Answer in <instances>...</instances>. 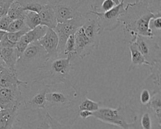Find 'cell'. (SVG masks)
Wrapping results in <instances>:
<instances>
[{
    "mask_svg": "<svg viewBox=\"0 0 161 129\" xmlns=\"http://www.w3.org/2000/svg\"><path fill=\"white\" fill-rule=\"evenodd\" d=\"M125 8V11L119 18L123 25L125 42L128 44L133 42L137 35L154 38L149 26L150 21L161 14L153 13L142 0L128 3Z\"/></svg>",
    "mask_w": 161,
    "mask_h": 129,
    "instance_id": "cell-1",
    "label": "cell"
},
{
    "mask_svg": "<svg viewBox=\"0 0 161 129\" xmlns=\"http://www.w3.org/2000/svg\"><path fill=\"white\" fill-rule=\"evenodd\" d=\"M70 59L68 57L47 58L43 64L37 69L38 75L33 79V82L49 85L64 83L75 87L71 81L74 68Z\"/></svg>",
    "mask_w": 161,
    "mask_h": 129,
    "instance_id": "cell-2",
    "label": "cell"
},
{
    "mask_svg": "<svg viewBox=\"0 0 161 129\" xmlns=\"http://www.w3.org/2000/svg\"><path fill=\"white\" fill-rule=\"evenodd\" d=\"M92 116L107 124L121 128H138V114L129 104L120 103L116 108L99 107L92 112Z\"/></svg>",
    "mask_w": 161,
    "mask_h": 129,
    "instance_id": "cell-3",
    "label": "cell"
},
{
    "mask_svg": "<svg viewBox=\"0 0 161 129\" xmlns=\"http://www.w3.org/2000/svg\"><path fill=\"white\" fill-rule=\"evenodd\" d=\"M45 94L46 108H68L79 96V91L75 87L64 83L47 84Z\"/></svg>",
    "mask_w": 161,
    "mask_h": 129,
    "instance_id": "cell-4",
    "label": "cell"
},
{
    "mask_svg": "<svg viewBox=\"0 0 161 129\" xmlns=\"http://www.w3.org/2000/svg\"><path fill=\"white\" fill-rule=\"evenodd\" d=\"M124 4L125 0H121L118 4L115 5L111 9L104 12H99L98 11V6L91 5L89 11L87 12L96 16L101 33L104 31H111L116 29L121 25L119 18L125 11Z\"/></svg>",
    "mask_w": 161,
    "mask_h": 129,
    "instance_id": "cell-5",
    "label": "cell"
},
{
    "mask_svg": "<svg viewBox=\"0 0 161 129\" xmlns=\"http://www.w3.org/2000/svg\"><path fill=\"white\" fill-rule=\"evenodd\" d=\"M47 59L44 48L38 41L28 44L25 51L18 58L16 69L27 70L30 69H38L42 66Z\"/></svg>",
    "mask_w": 161,
    "mask_h": 129,
    "instance_id": "cell-6",
    "label": "cell"
},
{
    "mask_svg": "<svg viewBox=\"0 0 161 129\" xmlns=\"http://www.w3.org/2000/svg\"><path fill=\"white\" fill-rule=\"evenodd\" d=\"M86 19V15H81L70 19L64 22L57 23L53 30L57 33L58 38V44L57 47L58 57H64L63 52L66 41L69 36L74 34L79 27L82 25Z\"/></svg>",
    "mask_w": 161,
    "mask_h": 129,
    "instance_id": "cell-7",
    "label": "cell"
},
{
    "mask_svg": "<svg viewBox=\"0 0 161 129\" xmlns=\"http://www.w3.org/2000/svg\"><path fill=\"white\" fill-rule=\"evenodd\" d=\"M133 42L149 63L148 67L157 62H161L160 43L154 38L137 35Z\"/></svg>",
    "mask_w": 161,
    "mask_h": 129,
    "instance_id": "cell-8",
    "label": "cell"
},
{
    "mask_svg": "<svg viewBox=\"0 0 161 129\" xmlns=\"http://www.w3.org/2000/svg\"><path fill=\"white\" fill-rule=\"evenodd\" d=\"M52 8L57 23H61L81 15L78 0H47Z\"/></svg>",
    "mask_w": 161,
    "mask_h": 129,
    "instance_id": "cell-9",
    "label": "cell"
},
{
    "mask_svg": "<svg viewBox=\"0 0 161 129\" xmlns=\"http://www.w3.org/2000/svg\"><path fill=\"white\" fill-rule=\"evenodd\" d=\"M21 86L3 87L0 86V108L8 109L20 107L23 101Z\"/></svg>",
    "mask_w": 161,
    "mask_h": 129,
    "instance_id": "cell-10",
    "label": "cell"
},
{
    "mask_svg": "<svg viewBox=\"0 0 161 129\" xmlns=\"http://www.w3.org/2000/svg\"><path fill=\"white\" fill-rule=\"evenodd\" d=\"M40 87L31 93L26 99H23L24 108L23 110L35 111L38 109L46 110L45 94L48 88V85L43 82H39Z\"/></svg>",
    "mask_w": 161,
    "mask_h": 129,
    "instance_id": "cell-11",
    "label": "cell"
},
{
    "mask_svg": "<svg viewBox=\"0 0 161 129\" xmlns=\"http://www.w3.org/2000/svg\"><path fill=\"white\" fill-rule=\"evenodd\" d=\"M84 14L86 15V19L82 26L84 33L97 50L99 45V35L101 33L96 16L88 12H86Z\"/></svg>",
    "mask_w": 161,
    "mask_h": 129,
    "instance_id": "cell-12",
    "label": "cell"
},
{
    "mask_svg": "<svg viewBox=\"0 0 161 129\" xmlns=\"http://www.w3.org/2000/svg\"><path fill=\"white\" fill-rule=\"evenodd\" d=\"M74 38L75 54L80 59H83L96 50L92 42L84 33L82 26L79 27L75 31Z\"/></svg>",
    "mask_w": 161,
    "mask_h": 129,
    "instance_id": "cell-13",
    "label": "cell"
},
{
    "mask_svg": "<svg viewBox=\"0 0 161 129\" xmlns=\"http://www.w3.org/2000/svg\"><path fill=\"white\" fill-rule=\"evenodd\" d=\"M38 42L45 50L47 58L58 57L57 47L58 44V38L53 29L48 28L46 33L38 40Z\"/></svg>",
    "mask_w": 161,
    "mask_h": 129,
    "instance_id": "cell-14",
    "label": "cell"
},
{
    "mask_svg": "<svg viewBox=\"0 0 161 129\" xmlns=\"http://www.w3.org/2000/svg\"><path fill=\"white\" fill-rule=\"evenodd\" d=\"M28 82L19 80L16 69L5 67L0 72V86L3 87H16L26 86Z\"/></svg>",
    "mask_w": 161,
    "mask_h": 129,
    "instance_id": "cell-15",
    "label": "cell"
},
{
    "mask_svg": "<svg viewBox=\"0 0 161 129\" xmlns=\"http://www.w3.org/2000/svg\"><path fill=\"white\" fill-rule=\"evenodd\" d=\"M19 107L0 109V129L13 128L16 121Z\"/></svg>",
    "mask_w": 161,
    "mask_h": 129,
    "instance_id": "cell-16",
    "label": "cell"
},
{
    "mask_svg": "<svg viewBox=\"0 0 161 129\" xmlns=\"http://www.w3.org/2000/svg\"><path fill=\"white\" fill-rule=\"evenodd\" d=\"M128 48L131 55V62L128 71L130 72L142 65L150 66L149 63L146 60L143 54L133 42L128 43Z\"/></svg>",
    "mask_w": 161,
    "mask_h": 129,
    "instance_id": "cell-17",
    "label": "cell"
},
{
    "mask_svg": "<svg viewBox=\"0 0 161 129\" xmlns=\"http://www.w3.org/2000/svg\"><path fill=\"white\" fill-rule=\"evenodd\" d=\"M38 14L40 16L42 25L52 29L55 27L57 24V18L52 8L48 3L43 4Z\"/></svg>",
    "mask_w": 161,
    "mask_h": 129,
    "instance_id": "cell-18",
    "label": "cell"
},
{
    "mask_svg": "<svg viewBox=\"0 0 161 129\" xmlns=\"http://www.w3.org/2000/svg\"><path fill=\"white\" fill-rule=\"evenodd\" d=\"M48 27L45 25H40L35 28L26 31L20 38L19 41L26 43V45L30 43L38 41L46 33Z\"/></svg>",
    "mask_w": 161,
    "mask_h": 129,
    "instance_id": "cell-19",
    "label": "cell"
},
{
    "mask_svg": "<svg viewBox=\"0 0 161 129\" xmlns=\"http://www.w3.org/2000/svg\"><path fill=\"white\" fill-rule=\"evenodd\" d=\"M148 109L156 120L158 128H161V91L155 93L152 98Z\"/></svg>",
    "mask_w": 161,
    "mask_h": 129,
    "instance_id": "cell-20",
    "label": "cell"
},
{
    "mask_svg": "<svg viewBox=\"0 0 161 129\" xmlns=\"http://www.w3.org/2000/svg\"><path fill=\"white\" fill-rule=\"evenodd\" d=\"M0 55L6 66L11 69H16L18 56L14 47H2Z\"/></svg>",
    "mask_w": 161,
    "mask_h": 129,
    "instance_id": "cell-21",
    "label": "cell"
},
{
    "mask_svg": "<svg viewBox=\"0 0 161 129\" xmlns=\"http://www.w3.org/2000/svg\"><path fill=\"white\" fill-rule=\"evenodd\" d=\"M25 14V11L21 4L18 1L14 0L9 5L6 14L13 20L19 18H24Z\"/></svg>",
    "mask_w": 161,
    "mask_h": 129,
    "instance_id": "cell-22",
    "label": "cell"
},
{
    "mask_svg": "<svg viewBox=\"0 0 161 129\" xmlns=\"http://www.w3.org/2000/svg\"><path fill=\"white\" fill-rule=\"evenodd\" d=\"M24 20L25 25L30 30L41 25V19L39 14L34 11H25Z\"/></svg>",
    "mask_w": 161,
    "mask_h": 129,
    "instance_id": "cell-23",
    "label": "cell"
},
{
    "mask_svg": "<svg viewBox=\"0 0 161 129\" xmlns=\"http://www.w3.org/2000/svg\"><path fill=\"white\" fill-rule=\"evenodd\" d=\"M23 7L25 11H31L39 13L43 4L40 0H17Z\"/></svg>",
    "mask_w": 161,
    "mask_h": 129,
    "instance_id": "cell-24",
    "label": "cell"
},
{
    "mask_svg": "<svg viewBox=\"0 0 161 129\" xmlns=\"http://www.w3.org/2000/svg\"><path fill=\"white\" fill-rule=\"evenodd\" d=\"M140 125L139 126L143 129H151L153 128V123L152 116V115L148 109L143 110L140 113Z\"/></svg>",
    "mask_w": 161,
    "mask_h": 129,
    "instance_id": "cell-25",
    "label": "cell"
},
{
    "mask_svg": "<svg viewBox=\"0 0 161 129\" xmlns=\"http://www.w3.org/2000/svg\"><path fill=\"white\" fill-rule=\"evenodd\" d=\"M63 55L64 57H70V59H72L73 57L76 55L75 49L74 34L70 35L67 38L65 45Z\"/></svg>",
    "mask_w": 161,
    "mask_h": 129,
    "instance_id": "cell-26",
    "label": "cell"
},
{
    "mask_svg": "<svg viewBox=\"0 0 161 129\" xmlns=\"http://www.w3.org/2000/svg\"><path fill=\"white\" fill-rule=\"evenodd\" d=\"M149 26L153 34L154 39L156 38V40L160 43L161 32V16L152 18L150 21Z\"/></svg>",
    "mask_w": 161,
    "mask_h": 129,
    "instance_id": "cell-27",
    "label": "cell"
},
{
    "mask_svg": "<svg viewBox=\"0 0 161 129\" xmlns=\"http://www.w3.org/2000/svg\"><path fill=\"white\" fill-rule=\"evenodd\" d=\"M22 30H30V29L26 26L25 23L24 18H19L18 19L13 20L11 23L9 24V26L7 28V32H14L17 31Z\"/></svg>",
    "mask_w": 161,
    "mask_h": 129,
    "instance_id": "cell-28",
    "label": "cell"
},
{
    "mask_svg": "<svg viewBox=\"0 0 161 129\" xmlns=\"http://www.w3.org/2000/svg\"><path fill=\"white\" fill-rule=\"evenodd\" d=\"M26 31H28L25 30H22L14 31V32H6V35L10 41H11L13 43H16L20 40L21 36Z\"/></svg>",
    "mask_w": 161,
    "mask_h": 129,
    "instance_id": "cell-29",
    "label": "cell"
},
{
    "mask_svg": "<svg viewBox=\"0 0 161 129\" xmlns=\"http://www.w3.org/2000/svg\"><path fill=\"white\" fill-rule=\"evenodd\" d=\"M14 0H0V18L7 14L8 9Z\"/></svg>",
    "mask_w": 161,
    "mask_h": 129,
    "instance_id": "cell-30",
    "label": "cell"
},
{
    "mask_svg": "<svg viewBox=\"0 0 161 129\" xmlns=\"http://www.w3.org/2000/svg\"><path fill=\"white\" fill-rule=\"evenodd\" d=\"M12 21L13 20H11L7 14L0 18V30L6 31L8 27Z\"/></svg>",
    "mask_w": 161,
    "mask_h": 129,
    "instance_id": "cell-31",
    "label": "cell"
},
{
    "mask_svg": "<svg viewBox=\"0 0 161 129\" xmlns=\"http://www.w3.org/2000/svg\"><path fill=\"white\" fill-rule=\"evenodd\" d=\"M115 5L116 4L113 0H103L101 4V8L104 11H106L113 8Z\"/></svg>",
    "mask_w": 161,
    "mask_h": 129,
    "instance_id": "cell-32",
    "label": "cell"
},
{
    "mask_svg": "<svg viewBox=\"0 0 161 129\" xmlns=\"http://www.w3.org/2000/svg\"><path fill=\"white\" fill-rule=\"evenodd\" d=\"M101 0H78L79 8L84 6H91V5H96L98 6V3Z\"/></svg>",
    "mask_w": 161,
    "mask_h": 129,
    "instance_id": "cell-33",
    "label": "cell"
},
{
    "mask_svg": "<svg viewBox=\"0 0 161 129\" xmlns=\"http://www.w3.org/2000/svg\"><path fill=\"white\" fill-rule=\"evenodd\" d=\"M0 42L2 45V47H14L16 44V43H13L8 39L6 35V33L3 35Z\"/></svg>",
    "mask_w": 161,
    "mask_h": 129,
    "instance_id": "cell-34",
    "label": "cell"
},
{
    "mask_svg": "<svg viewBox=\"0 0 161 129\" xmlns=\"http://www.w3.org/2000/svg\"><path fill=\"white\" fill-rule=\"evenodd\" d=\"M78 116L82 120H86L90 116H92V112L88 110H80L78 112Z\"/></svg>",
    "mask_w": 161,
    "mask_h": 129,
    "instance_id": "cell-35",
    "label": "cell"
},
{
    "mask_svg": "<svg viewBox=\"0 0 161 129\" xmlns=\"http://www.w3.org/2000/svg\"><path fill=\"white\" fill-rule=\"evenodd\" d=\"M5 67H6V65L4 64V63L3 61H2V62L0 61V72H1Z\"/></svg>",
    "mask_w": 161,
    "mask_h": 129,
    "instance_id": "cell-36",
    "label": "cell"
},
{
    "mask_svg": "<svg viewBox=\"0 0 161 129\" xmlns=\"http://www.w3.org/2000/svg\"><path fill=\"white\" fill-rule=\"evenodd\" d=\"M113 1L116 3V4H118L120 3V0H113Z\"/></svg>",
    "mask_w": 161,
    "mask_h": 129,
    "instance_id": "cell-37",
    "label": "cell"
},
{
    "mask_svg": "<svg viewBox=\"0 0 161 129\" xmlns=\"http://www.w3.org/2000/svg\"><path fill=\"white\" fill-rule=\"evenodd\" d=\"M1 48H2V45H1V42H0V52H1Z\"/></svg>",
    "mask_w": 161,
    "mask_h": 129,
    "instance_id": "cell-38",
    "label": "cell"
},
{
    "mask_svg": "<svg viewBox=\"0 0 161 129\" xmlns=\"http://www.w3.org/2000/svg\"><path fill=\"white\" fill-rule=\"evenodd\" d=\"M0 61H1V62L3 61V60H2V59H1V55H0Z\"/></svg>",
    "mask_w": 161,
    "mask_h": 129,
    "instance_id": "cell-39",
    "label": "cell"
},
{
    "mask_svg": "<svg viewBox=\"0 0 161 129\" xmlns=\"http://www.w3.org/2000/svg\"><path fill=\"white\" fill-rule=\"evenodd\" d=\"M0 109H1V108H0Z\"/></svg>",
    "mask_w": 161,
    "mask_h": 129,
    "instance_id": "cell-40",
    "label": "cell"
}]
</instances>
